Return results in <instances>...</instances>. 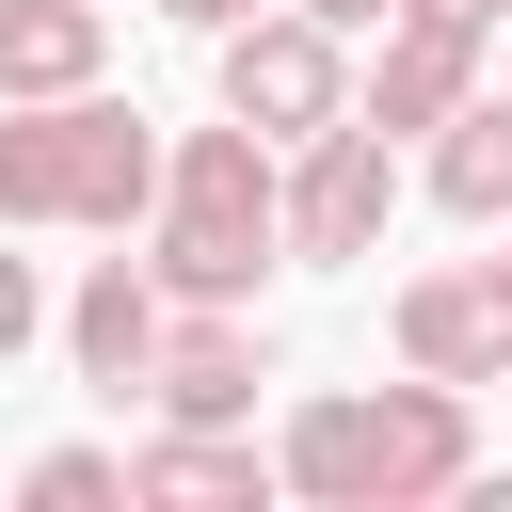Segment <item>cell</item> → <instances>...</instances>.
<instances>
[{"mask_svg": "<svg viewBox=\"0 0 512 512\" xmlns=\"http://www.w3.org/2000/svg\"><path fill=\"white\" fill-rule=\"evenodd\" d=\"M0 224H64V96H0Z\"/></svg>", "mask_w": 512, "mask_h": 512, "instance_id": "9a60e30c", "label": "cell"}, {"mask_svg": "<svg viewBox=\"0 0 512 512\" xmlns=\"http://www.w3.org/2000/svg\"><path fill=\"white\" fill-rule=\"evenodd\" d=\"M464 96H480V32H448V16H384V48H368V80H352V112H368L384 144H432Z\"/></svg>", "mask_w": 512, "mask_h": 512, "instance_id": "5b68a950", "label": "cell"}, {"mask_svg": "<svg viewBox=\"0 0 512 512\" xmlns=\"http://www.w3.org/2000/svg\"><path fill=\"white\" fill-rule=\"evenodd\" d=\"M400 208V144L368 112H336L320 144H288V256H368Z\"/></svg>", "mask_w": 512, "mask_h": 512, "instance_id": "7a4b0ae2", "label": "cell"}, {"mask_svg": "<svg viewBox=\"0 0 512 512\" xmlns=\"http://www.w3.org/2000/svg\"><path fill=\"white\" fill-rule=\"evenodd\" d=\"M16 496H48V512H112V496H128V464H112V448H48Z\"/></svg>", "mask_w": 512, "mask_h": 512, "instance_id": "2e32d148", "label": "cell"}, {"mask_svg": "<svg viewBox=\"0 0 512 512\" xmlns=\"http://www.w3.org/2000/svg\"><path fill=\"white\" fill-rule=\"evenodd\" d=\"M160 208H192V224H256V240H288V144H256V128L224 112V128H192V144L160 160Z\"/></svg>", "mask_w": 512, "mask_h": 512, "instance_id": "52a82bcc", "label": "cell"}, {"mask_svg": "<svg viewBox=\"0 0 512 512\" xmlns=\"http://www.w3.org/2000/svg\"><path fill=\"white\" fill-rule=\"evenodd\" d=\"M160 336H176L160 272H144V256H96V272H80V304H64V352H80V384H112V400H128V384L160 368Z\"/></svg>", "mask_w": 512, "mask_h": 512, "instance_id": "ba28073f", "label": "cell"}, {"mask_svg": "<svg viewBox=\"0 0 512 512\" xmlns=\"http://www.w3.org/2000/svg\"><path fill=\"white\" fill-rule=\"evenodd\" d=\"M304 16H320V32H384L400 0H304Z\"/></svg>", "mask_w": 512, "mask_h": 512, "instance_id": "d6986e66", "label": "cell"}, {"mask_svg": "<svg viewBox=\"0 0 512 512\" xmlns=\"http://www.w3.org/2000/svg\"><path fill=\"white\" fill-rule=\"evenodd\" d=\"M288 240H256V224H192V208H160L144 224V272H160V304H256V272H272Z\"/></svg>", "mask_w": 512, "mask_h": 512, "instance_id": "8fae6325", "label": "cell"}, {"mask_svg": "<svg viewBox=\"0 0 512 512\" xmlns=\"http://www.w3.org/2000/svg\"><path fill=\"white\" fill-rule=\"evenodd\" d=\"M160 160H176V144H160L128 96H96V80L64 96V224H96V240L160 224Z\"/></svg>", "mask_w": 512, "mask_h": 512, "instance_id": "3957f363", "label": "cell"}, {"mask_svg": "<svg viewBox=\"0 0 512 512\" xmlns=\"http://www.w3.org/2000/svg\"><path fill=\"white\" fill-rule=\"evenodd\" d=\"M112 64V0H0V96H80Z\"/></svg>", "mask_w": 512, "mask_h": 512, "instance_id": "30bf717a", "label": "cell"}, {"mask_svg": "<svg viewBox=\"0 0 512 512\" xmlns=\"http://www.w3.org/2000/svg\"><path fill=\"white\" fill-rule=\"evenodd\" d=\"M32 336H48V288H32V256H0V368H16Z\"/></svg>", "mask_w": 512, "mask_h": 512, "instance_id": "e0dca14e", "label": "cell"}, {"mask_svg": "<svg viewBox=\"0 0 512 512\" xmlns=\"http://www.w3.org/2000/svg\"><path fill=\"white\" fill-rule=\"evenodd\" d=\"M224 48V112L256 128V144H320L336 112H352V64H336V32L304 16V0H256L240 32H208Z\"/></svg>", "mask_w": 512, "mask_h": 512, "instance_id": "6da1fadb", "label": "cell"}, {"mask_svg": "<svg viewBox=\"0 0 512 512\" xmlns=\"http://www.w3.org/2000/svg\"><path fill=\"white\" fill-rule=\"evenodd\" d=\"M496 352H512V320H496L480 272H416V288H400V368H432V384H496Z\"/></svg>", "mask_w": 512, "mask_h": 512, "instance_id": "9c48e42d", "label": "cell"}, {"mask_svg": "<svg viewBox=\"0 0 512 512\" xmlns=\"http://www.w3.org/2000/svg\"><path fill=\"white\" fill-rule=\"evenodd\" d=\"M128 496H272V464H256V432L160 416V448H128Z\"/></svg>", "mask_w": 512, "mask_h": 512, "instance_id": "5bb4252c", "label": "cell"}, {"mask_svg": "<svg viewBox=\"0 0 512 512\" xmlns=\"http://www.w3.org/2000/svg\"><path fill=\"white\" fill-rule=\"evenodd\" d=\"M464 464H480V416H464V384H384L368 400V512H416V496H464Z\"/></svg>", "mask_w": 512, "mask_h": 512, "instance_id": "277c9868", "label": "cell"}, {"mask_svg": "<svg viewBox=\"0 0 512 512\" xmlns=\"http://www.w3.org/2000/svg\"><path fill=\"white\" fill-rule=\"evenodd\" d=\"M480 288H496V320H512V256H496V272H480Z\"/></svg>", "mask_w": 512, "mask_h": 512, "instance_id": "44dd1931", "label": "cell"}, {"mask_svg": "<svg viewBox=\"0 0 512 512\" xmlns=\"http://www.w3.org/2000/svg\"><path fill=\"white\" fill-rule=\"evenodd\" d=\"M496 384H512V352H496Z\"/></svg>", "mask_w": 512, "mask_h": 512, "instance_id": "7402d4cb", "label": "cell"}, {"mask_svg": "<svg viewBox=\"0 0 512 512\" xmlns=\"http://www.w3.org/2000/svg\"><path fill=\"white\" fill-rule=\"evenodd\" d=\"M272 480L320 496V512H368V400H304L288 448H272Z\"/></svg>", "mask_w": 512, "mask_h": 512, "instance_id": "4fadbf2b", "label": "cell"}, {"mask_svg": "<svg viewBox=\"0 0 512 512\" xmlns=\"http://www.w3.org/2000/svg\"><path fill=\"white\" fill-rule=\"evenodd\" d=\"M160 16H192V32H240V16H256V0H160Z\"/></svg>", "mask_w": 512, "mask_h": 512, "instance_id": "ffe728a7", "label": "cell"}, {"mask_svg": "<svg viewBox=\"0 0 512 512\" xmlns=\"http://www.w3.org/2000/svg\"><path fill=\"white\" fill-rule=\"evenodd\" d=\"M400 16H448V32H512V0H400Z\"/></svg>", "mask_w": 512, "mask_h": 512, "instance_id": "ac0fdd59", "label": "cell"}, {"mask_svg": "<svg viewBox=\"0 0 512 512\" xmlns=\"http://www.w3.org/2000/svg\"><path fill=\"white\" fill-rule=\"evenodd\" d=\"M432 208L448 224H512V96H464L432 128Z\"/></svg>", "mask_w": 512, "mask_h": 512, "instance_id": "7c38bea8", "label": "cell"}, {"mask_svg": "<svg viewBox=\"0 0 512 512\" xmlns=\"http://www.w3.org/2000/svg\"><path fill=\"white\" fill-rule=\"evenodd\" d=\"M256 384H272L256 320H240V304H176V336H160L144 400H160V416H192V432H240V416H256Z\"/></svg>", "mask_w": 512, "mask_h": 512, "instance_id": "8992f818", "label": "cell"}]
</instances>
